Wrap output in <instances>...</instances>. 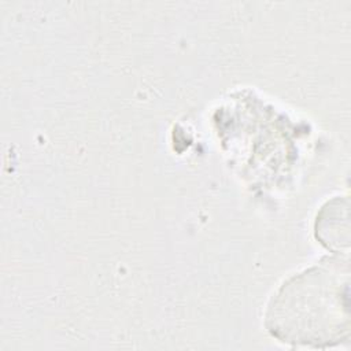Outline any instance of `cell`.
<instances>
[{"mask_svg":"<svg viewBox=\"0 0 351 351\" xmlns=\"http://www.w3.org/2000/svg\"><path fill=\"white\" fill-rule=\"evenodd\" d=\"M340 261L326 259L291 277L266 311V328L280 341L324 347L340 341L347 321V277Z\"/></svg>","mask_w":351,"mask_h":351,"instance_id":"obj_1","label":"cell"}]
</instances>
